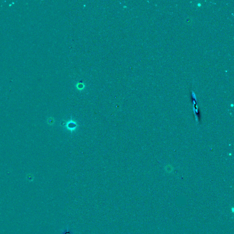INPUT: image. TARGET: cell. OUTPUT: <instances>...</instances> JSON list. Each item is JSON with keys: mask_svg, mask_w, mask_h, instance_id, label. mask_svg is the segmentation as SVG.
Wrapping results in <instances>:
<instances>
[{"mask_svg": "<svg viewBox=\"0 0 234 234\" xmlns=\"http://www.w3.org/2000/svg\"><path fill=\"white\" fill-rule=\"evenodd\" d=\"M47 123L49 125H53L54 123V119L53 117H50L48 119Z\"/></svg>", "mask_w": 234, "mask_h": 234, "instance_id": "cell-2", "label": "cell"}, {"mask_svg": "<svg viewBox=\"0 0 234 234\" xmlns=\"http://www.w3.org/2000/svg\"><path fill=\"white\" fill-rule=\"evenodd\" d=\"M65 126V127L68 130L70 131V132L72 133L77 129L78 127V124L73 119H70L68 121L66 122Z\"/></svg>", "mask_w": 234, "mask_h": 234, "instance_id": "cell-1", "label": "cell"}]
</instances>
